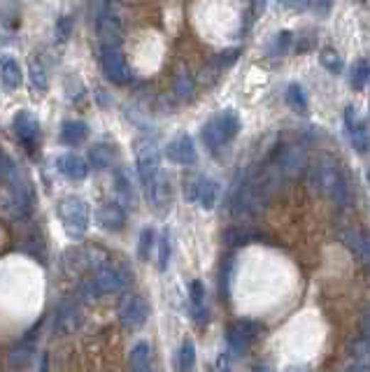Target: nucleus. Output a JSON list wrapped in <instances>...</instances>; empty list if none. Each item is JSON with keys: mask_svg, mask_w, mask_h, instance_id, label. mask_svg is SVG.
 I'll return each mask as SVG.
<instances>
[{"mask_svg": "<svg viewBox=\"0 0 370 372\" xmlns=\"http://www.w3.org/2000/svg\"><path fill=\"white\" fill-rule=\"evenodd\" d=\"M310 184L317 193H322L324 198H329L335 205H347L349 189L333 156L322 154L315 160L312 168H310Z\"/></svg>", "mask_w": 370, "mask_h": 372, "instance_id": "obj_1", "label": "nucleus"}, {"mask_svg": "<svg viewBox=\"0 0 370 372\" xmlns=\"http://www.w3.org/2000/svg\"><path fill=\"white\" fill-rule=\"evenodd\" d=\"M56 214L61 219L63 231L68 233V238L72 240H82L87 235L89 226H91V207L87 200H82L77 196H68L58 202Z\"/></svg>", "mask_w": 370, "mask_h": 372, "instance_id": "obj_2", "label": "nucleus"}, {"mask_svg": "<svg viewBox=\"0 0 370 372\" xmlns=\"http://www.w3.org/2000/svg\"><path fill=\"white\" fill-rule=\"evenodd\" d=\"M271 177H256L240 186L238 196L233 200V214L235 217H254L266 205L268 193H271Z\"/></svg>", "mask_w": 370, "mask_h": 372, "instance_id": "obj_3", "label": "nucleus"}, {"mask_svg": "<svg viewBox=\"0 0 370 372\" xmlns=\"http://www.w3.org/2000/svg\"><path fill=\"white\" fill-rule=\"evenodd\" d=\"M184 198L203 209H214L219 200V184L205 175H191L184 180Z\"/></svg>", "mask_w": 370, "mask_h": 372, "instance_id": "obj_4", "label": "nucleus"}, {"mask_svg": "<svg viewBox=\"0 0 370 372\" xmlns=\"http://www.w3.org/2000/svg\"><path fill=\"white\" fill-rule=\"evenodd\" d=\"M136 163L142 186H147L161 175V151L154 140H142L136 147Z\"/></svg>", "mask_w": 370, "mask_h": 372, "instance_id": "obj_5", "label": "nucleus"}, {"mask_svg": "<svg viewBox=\"0 0 370 372\" xmlns=\"http://www.w3.org/2000/svg\"><path fill=\"white\" fill-rule=\"evenodd\" d=\"M100 63H103V72L105 77L110 80L116 87H124L133 80V72L129 63H126L124 52L119 45H110V47H103V56H100Z\"/></svg>", "mask_w": 370, "mask_h": 372, "instance_id": "obj_6", "label": "nucleus"}, {"mask_svg": "<svg viewBox=\"0 0 370 372\" xmlns=\"http://www.w3.org/2000/svg\"><path fill=\"white\" fill-rule=\"evenodd\" d=\"M275 168L289 180H296L308 168V154L300 145H287L277 151L275 156Z\"/></svg>", "mask_w": 370, "mask_h": 372, "instance_id": "obj_7", "label": "nucleus"}, {"mask_svg": "<svg viewBox=\"0 0 370 372\" xmlns=\"http://www.w3.org/2000/svg\"><path fill=\"white\" fill-rule=\"evenodd\" d=\"M119 319L126 328H133V331H136V328H142L149 319V302L138 293L126 295V300L119 307Z\"/></svg>", "mask_w": 370, "mask_h": 372, "instance_id": "obj_8", "label": "nucleus"}, {"mask_svg": "<svg viewBox=\"0 0 370 372\" xmlns=\"http://www.w3.org/2000/svg\"><path fill=\"white\" fill-rule=\"evenodd\" d=\"M82 324V310H80V302L77 298H63L61 305L56 310V324H54V331L58 335H68L75 333Z\"/></svg>", "mask_w": 370, "mask_h": 372, "instance_id": "obj_9", "label": "nucleus"}, {"mask_svg": "<svg viewBox=\"0 0 370 372\" xmlns=\"http://www.w3.org/2000/svg\"><path fill=\"white\" fill-rule=\"evenodd\" d=\"M261 326L256 324V321H249V319H242V321H235V324L229 328V333H226V340H229V346L233 354H245L249 342L254 340V337L259 335Z\"/></svg>", "mask_w": 370, "mask_h": 372, "instance_id": "obj_10", "label": "nucleus"}, {"mask_svg": "<svg viewBox=\"0 0 370 372\" xmlns=\"http://www.w3.org/2000/svg\"><path fill=\"white\" fill-rule=\"evenodd\" d=\"M165 154H168V158L173 160V163H180V165H193V163H196V158H198L196 145H193V140H191L189 133L175 135V138L168 142Z\"/></svg>", "mask_w": 370, "mask_h": 372, "instance_id": "obj_11", "label": "nucleus"}, {"mask_svg": "<svg viewBox=\"0 0 370 372\" xmlns=\"http://www.w3.org/2000/svg\"><path fill=\"white\" fill-rule=\"evenodd\" d=\"M96 221L107 233H119L126 226V209L119 202H103L96 212Z\"/></svg>", "mask_w": 370, "mask_h": 372, "instance_id": "obj_12", "label": "nucleus"}, {"mask_svg": "<svg viewBox=\"0 0 370 372\" xmlns=\"http://www.w3.org/2000/svg\"><path fill=\"white\" fill-rule=\"evenodd\" d=\"M12 126H14L16 138H19L23 145H26L28 149L36 147V142L40 138V121L36 119V114H31V112H26V109H21V112L14 114Z\"/></svg>", "mask_w": 370, "mask_h": 372, "instance_id": "obj_13", "label": "nucleus"}, {"mask_svg": "<svg viewBox=\"0 0 370 372\" xmlns=\"http://www.w3.org/2000/svg\"><path fill=\"white\" fill-rule=\"evenodd\" d=\"M91 282H94L96 291L103 295V293L119 291L126 282V277L121 275V270L110 268V266H100V268H96V275L91 277Z\"/></svg>", "mask_w": 370, "mask_h": 372, "instance_id": "obj_14", "label": "nucleus"}, {"mask_svg": "<svg viewBox=\"0 0 370 372\" xmlns=\"http://www.w3.org/2000/svg\"><path fill=\"white\" fill-rule=\"evenodd\" d=\"M342 242L347 244V249L370 270V233H366V231H344Z\"/></svg>", "mask_w": 370, "mask_h": 372, "instance_id": "obj_15", "label": "nucleus"}, {"mask_svg": "<svg viewBox=\"0 0 370 372\" xmlns=\"http://www.w3.org/2000/svg\"><path fill=\"white\" fill-rule=\"evenodd\" d=\"M56 168H58V173L65 175L68 180H75V182L87 180V177H89L87 158H82L77 154H61L56 158Z\"/></svg>", "mask_w": 370, "mask_h": 372, "instance_id": "obj_16", "label": "nucleus"}, {"mask_svg": "<svg viewBox=\"0 0 370 372\" xmlns=\"http://www.w3.org/2000/svg\"><path fill=\"white\" fill-rule=\"evenodd\" d=\"M173 91H175V96H178L180 100H184V103L196 96V80H193V75L184 65H180L178 70H175Z\"/></svg>", "mask_w": 370, "mask_h": 372, "instance_id": "obj_17", "label": "nucleus"}, {"mask_svg": "<svg viewBox=\"0 0 370 372\" xmlns=\"http://www.w3.org/2000/svg\"><path fill=\"white\" fill-rule=\"evenodd\" d=\"M214 119V124L219 126V131H222V135L226 138V142H231L235 135L240 133V128H242V121H240V114L235 112V109H224V112H219V114H214L212 116Z\"/></svg>", "mask_w": 370, "mask_h": 372, "instance_id": "obj_18", "label": "nucleus"}, {"mask_svg": "<svg viewBox=\"0 0 370 372\" xmlns=\"http://www.w3.org/2000/svg\"><path fill=\"white\" fill-rule=\"evenodd\" d=\"M224 240H226V244L240 247V244L261 242L263 240V233H259V231H254V228H247V226H231L229 231H224Z\"/></svg>", "mask_w": 370, "mask_h": 372, "instance_id": "obj_19", "label": "nucleus"}, {"mask_svg": "<svg viewBox=\"0 0 370 372\" xmlns=\"http://www.w3.org/2000/svg\"><path fill=\"white\" fill-rule=\"evenodd\" d=\"M189 300H191V312H193V319L196 321H203L207 319V307H205V284L200 279H193L189 284Z\"/></svg>", "mask_w": 370, "mask_h": 372, "instance_id": "obj_20", "label": "nucleus"}, {"mask_svg": "<svg viewBox=\"0 0 370 372\" xmlns=\"http://www.w3.org/2000/svg\"><path fill=\"white\" fill-rule=\"evenodd\" d=\"M116 160V149L112 145H105V142H98L89 149V168L94 165L98 170H105V168L114 165Z\"/></svg>", "mask_w": 370, "mask_h": 372, "instance_id": "obj_21", "label": "nucleus"}, {"mask_svg": "<svg viewBox=\"0 0 370 372\" xmlns=\"http://www.w3.org/2000/svg\"><path fill=\"white\" fill-rule=\"evenodd\" d=\"M145 193H147V198H149V202H151V207H154V209H161V207L165 205V202H168V198H170V186H168L165 177L158 175L154 182L145 186Z\"/></svg>", "mask_w": 370, "mask_h": 372, "instance_id": "obj_22", "label": "nucleus"}, {"mask_svg": "<svg viewBox=\"0 0 370 372\" xmlns=\"http://www.w3.org/2000/svg\"><path fill=\"white\" fill-rule=\"evenodd\" d=\"M87 135H89V126L80 121V119H72V121H65L63 124V128H61V142L63 145H82L84 140H87Z\"/></svg>", "mask_w": 370, "mask_h": 372, "instance_id": "obj_23", "label": "nucleus"}, {"mask_svg": "<svg viewBox=\"0 0 370 372\" xmlns=\"http://www.w3.org/2000/svg\"><path fill=\"white\" fill-rule=\"evenodd\" d=\"M0 77H3V84L7 89H19L23 82L19 63H16L14 58H3V61H0Z\"/></svg>", "mask_w": 370, "mask_h": 372, "instance_id": "obj_24", "label": "nucleus"}, {"mask_svg": "<svg viewBox=\"0 0 370 372\" xmlns=\"http://www.w3.org/2000/svg\"><path fill=\"white\" fill-rule=\"evenodd\" d=\"M28 77H31V84L33 89L38 93H45L49 89V72H47V65L42 58H33L28 63Z\"/></svg>", "mask_w": 370, "mask_h": 372, "instance_id": "obj_25", "label": "nucleus"}, {"mask_svg": "<svg viewBox=\"0 0 370 372\" xmlns=\"http://www.w3.org/2000/svg\"><path fill=\"white\" fill-rule=\"evenodd\" d=\"M193 366H196V344H193V340H184L178 349L175 368H178V372H191Z\"/></svg>", "mask_w": 370, "mask_h": 372, "instance_id": "obj_26", "label": "nucleus"}, {"mask_svg": "<svg viewBox=\"0 0 370 372\" xmlns=\"http://www.w3.org/2000/svg\"><path fill=\"white\" fill-rule=\"evenodd\" d=\"M200 138H203L205 147L210 151H217V149H222L224 145H229V142H226V138L222 135V131H219V126L214 124V119H210L203 126V131H200Z\"/></svg>", "mask_w": 370, "mask_h": 372, "instance_id": "obj_27", "label": "nucleus"}, {"mask_svg": "<svg viewBox=\"0 0 370 372\" xmlns=\"http://www.w3.org/2000/svg\"><path fill=\"white\" fill-rule=\"evenodd\" d=\"M149 361H151V349H149V344L147 342H138L136 346H133V351H131V368L136 370V372H147L149 370Z\"/></svg>", "mask_w": 370, "mask_h": 372, "instance_id": "obj_28", "label": "nucleus"}, {"mask_svg": "<svg viewBox=\"0 0 370 372\" xmlns=\"http://www.w3.org/2000/svg\"><path fill=\"white\" fill-rule=\"evenodd\" d=\"M370 82V63L366 58H361L354 65H352V72H349V84L354 91H364L366 84Z\"/></svg>", "mask_w": 370, "mask_h": 372, "instance_id": "obj_29", "label": "nucleus"}, {"mask_svg": "<svg viewBox=\"0 0 370 372\" xmlns=\"http://www.w3.org/2000/svg\"><path fill=\"white\" fill-rule=\"evenodd\" d=\"M287 105L298 114L308 112L310 103H308V96H305V91H303L300 84H289L287 87Z\"/></svg>", "mask_w": 370, "mask_h": 372, "instance_id": "obj_30", "label": "nucleus"}, {"mask_svg": "<svg viewBox=\"0 0 370 372\" xmlns=\"http://www.w3.org/2000/svg\"><path fill=\"white\" fill-rule=\"evenodd\" d=\"M349 131V140H352V147H354L359 154H366V151L370 149V131H368V126L366 121H361L357 126H352Z\"/></svg>", "mask_w": 370, "mask_h": 372, "instance_id": "obj_31", "label": "nucleus"}, {"mask_svg": "<svg viewBox=\"0 0 370 372\" xmlns=\"http://www.w3.org/2000/svg\"><path fill=\"white\" fill-rule=\"evenodd\" d=\"M114 191H116V198H119V205H131L133 202V186L129 180V173L126 170H116L114 175Z\"/></svg>", "mask_w": 370, "mask_h": 372, "instance_id": "obj_32", "label": "nucleus"}, {"mask_svg": "<svg viewBox=\"0 0 370 372\" xmlns=\"http://www.w3.org/2000/svg\"><path fill=\"white\" fill-rule=\"evenodd\" d=\"M170 253H173V244H170V233L163 231L161 238L156 240V266L158 270H165L170 263Z\"/></svg>", "mask_w": 370, "mask_h": 372, "instance_id": "obj_33", "label": "nucleus"}, {"mask_svg": "<svg viewBox=\"0 0 370 372\" xmlns=\"http://www.w3.org/2000/svg\"><path fill=\"white\" fill-rule=\"evenodd\" d=\"M291 45H293V35H291V33L289 31H280L271 40V45H268V52H271V56H282V54L289 52Z\"/></svg>", "mask_w": 370, "mask_h": 372, "instance_id": "obj_34", "label": "nucleus"}, {"mask_svg": "<svg viewBox=\"0 0 370 372\" xmlns=\"http://www.w3.org/2000/svg\"><path fill=\"white\" fill-rule=\"evenodd\" d=\"M319 61H322V65L326 67L329 72H342V67H344V61H342V56L335 52V49H331V47H326V49H322V54H319Z\"/></svg>", "mask_w": 370, "mask_h": 372, "instance_id": "obj_35", "label": "nucleus"}, {"mask_svg": "<svg viewBox=\"0 0 370 372\" xmlns=\"http://www.w3.org/2000/svg\"><path fill=\"white\" fill-rule=\"evenodd\" d=\"M240 58V47H233V49H224L222 54H217L214 56V61H212V67L217 70V75H219V70H224V67H229L233 65L235 61Z\"/></svg>", "mask_w": 370, "mask_h": 372, "instance_id": "obj_36", "label": "nucleus"}, {"mask_svg": "<svg viewBox=\"0 0 370 372\" xmlns=\"http://www.w3.org/2000/svg\"><path fill=\"white\" fill-rule=\"evenodd\" d=\"M154 231L151 228H145V231L140 233V242H138V256L140 261H149L151 256V247H154Z\"/></svg>", "mask_w": 370, "mask_h": 372, "instance_id": "obj_37", "label": "nucleus"}, {"mask_svg": "<svg viewBox=\"0 0 370 372\" xmlns=\"http://www.w3.org/2000/svg\"><path fill=\"white\" fill-rule=\"evenodd\" d=\"M72 23L75 19L70 14H63V16H58V21H56V28H54V35H56V42H65L70 38V33H72Z\"/></svg>", "mask_w": 370, "mask_h": 372, "instance_id": "obj_38", "label": "nucleus"}, {"mask_svg": "<svg viewBox=\"0 0 370 372\" xmlns=\"http://www.w3.org/2000/svg\"><path fill=\"white\" fill-rule=\"evenodd\" d=\"M98 291H96V286L91 279H84V282L80 284V289H77V300L82 302H96L98 300Z\"/></svg>", "mask_w": 370, "mask_h": 372, "instance_id": "obj_39", "label": "nucleus"}, {"mask_svg": "<svg viewBox=\"0 0 370 372\" xmlns=\"http://www.w3.org/2000/svg\"><path fill=\"white\" fill-rule=\"evenodd\" d=\"M231 275H233V256H226L222 263V293L224 298L231 291Z\"/></svg>", "mask_w": 370, "mask_h": 372, "instance_id": "obj_40", "label": "nucleus"}, {"mask_svg": "<svg viewBox=\"0 0 370 372\" xmlns=\"http://www.w3.org/2000/svg\"><path fill=\"white\" fill-rule=\"evenodd\" d=\"M19 173H16L14 168V160L5 154V149L0 147V177H5V180H12V177H16Z\"/></svg>", "mask_w": 370, "mask_h": 372, "instance_id": "obj_41", "label": "nucleus"}, {"mask_svg": "<svg viewBox=\"0 0 370 372\" xmlns=\"http://www.w3.org/2000/svg\"><path fill=\"white\" fill-rule=\"evenodd\" d=\"M28 356H31L28 346H16V349L10 351V366L12 368H19V366H23V363L28 361Z\"/></svg>", "mask_w": 370, "mask_h": 372, "instance_id": "obj_42", "label": "nucleus"}, {"mask_svg": "<svg viewBox=\"0 0 370 372\" xmlns=\"http://www.w3.org/2000/svg\"><path fill=\"white\" fill-rule=\"evenodd\" d=\"M361 337H364V342L370 351V305L364 310V314H361Z\"/></svg>", "mask_w": 370, "mask_h": 372, "instance_id": "obj_43", "label": "nucleus"}, {"mask_svg": "<svg viewBox=\"0 0 370 372\" xmlns=\"http://www.w3.org/2000/svg\"><path fill=\"white\" fill-rule=\"evenodd\" d=\"M364 119H361V114H359V109L357 107H347L344 109V124H347V128H352V126H357V124H361Z\"/></svg>", "mask_w": 370, "mask_h": 372, "instance_id": "obj_44", "label": "nucleus"}, {"mask_svg": "<svg viewBox=\"0 0 370 372\" xmlns=\"http://www.w3.org/2000/svg\"><path fill=\"white\" fill-rule=\"evenodd\" d=\"M310 7H312V10H315L319 16H329L331 10H333V5H331V3H312Z\"/></svg>", "mask_w": 370, "mask_h": 372, "instance_id": "obj_45", "label": "nucleus"}, {"mask_svg": "<svg viewBox=\"0 0 370 372\" xmlns=\"http://www.w3.org/2000/svg\"><path fill=\"white\" fill-rule=\"evenodd\" d=\"M217 370H219V372H231V356H229V354H222V356L217 359Z\"/></svg>", "mask_w": 370, "mask_h": 372, "instance_id": "obj_46", "label": "nucleus"}, {"mask_svg": "<svg viewBox=\"0 0 370 372\" xmlns=\"http://www.w3.org/2000/svg\"><path fill=\"white\" fill-rule=\"evenodd\" d=\"M284 7H289V10H305L310 5L308 3H284Z\"/></svg>", "mask_w": 370, "mask_h": 372, "instance_id": "obj_47", "label": "nucleus"}, {"mask_svg": "<svg viewBox=\"0 0 370 372\" xmlns=\"http://www.w3.org/2000/svg\"><path fill=\"white\" fill-rule=\"evenodd\" d=\"M254 372H273V370L268 368V366H256V368H254Z\"/></svg>", "mask_w": 370, "mask_h": 372, "instance_id": "obj_48", "label": "nucleus"}, {"mask_svg": "<svg viewBox=\"0 0 370 372\" xmlns=\"http://www.w3.org/2000/svg\"><path fill=\"white\" fill-rule=\"evenodd\" d=\"M347 372H364V370H361V368H352V370H347Z\"/></svg>", "mask_w": 370, "mask_h": 372, "instance_id": "obj_49", "label": "nucleus"}, {"mask_svg": "<svg viewBox=\"0 0 370 372\" xmlns=\"http://www.w3.org/2000/svg\"><path fill=\"white\" fill-rule=\"evenodd\" d=\"M368 184H370V170H368Z\"/></svg>", "mask_w": 370, "mask_h": 372, "instance_id": "obj_50", "label": "nucleus"}]
</instances>
